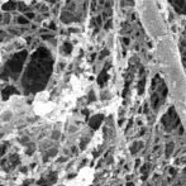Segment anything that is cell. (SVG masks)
Here are the masks:
<instances>
[{
	"instance_id": "obj_1",
	"label": "cell",
	"mask_w": 186,
	"mask_h": 186,
	"mask_svg": "<svg viewBox=\"0 0 186 186\" xmlns=\"http://www.w3.org/2000/svg\"><path fill=\"white\" fill-rule=\"evenodd\" d=\"M162 123H163V125L166 127L167 130H172L174 128H176L179 125V116L176 115L174 109H170L166 113V115L162 119Z\"/></svg>"
},
{
	"instance_id": "obj_2",
	"label": "cell",
	"mask_w": 186,
	"mask_h": 186,
	"mask_svg": "<svg viewBox=\"0 0 186 186\" xmlns=\"http://www.w3.org/2000/svg\"><path fill=\"white\" fill-rule=\"evenodd\" d=\"M171 5L175 6V10L180 14H186V2H170Z\"/></svg>"
}]
</instances>
